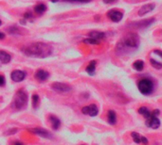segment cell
I'll return each mask as SVG.
<instances>
[{
	"instance_id": "e575fe53",
	"label": "cell",
	"mask_w": 162,
	"mask_h": 145,
	"mask_svg": "<svg viewBox=\"0 0 162 145\" xmlns=\"http://www.w3.org/2000/svg\"><path fill=\"white\" fill-rule=\"evenodd\" d=\"M1 24H2V22H1V20H0V26H1Z\"/></svg>"
},
{
	"instance_id": "d6a6232c",
	"label": "cell",
	"mask_w": 162,
	"mask_h": 145,
	"mask_svg": "<svg viewBox=\"0 0 162 145\" xmlns=\"http://www.w3.org/2000/svg\"><path fill=\"white\" fill-rule=\"evenodd\" d=\"M4 38H5V34L3 32H0V40H3Z\"/></svg>"
},
{
	"instance_id": "9c48e42d",
	"label": "cell",
	"mask_w": 162,
	"mask_h": 145,
	"mask_svg": "<svg viewBox=\"0 0 162 145\" xmlns=\"http://www.w3.org/2000/svg\"><path fill=\"white\" fill-rule=\"evenodd\" d=\"M156 21L155 18H150V19H144L141 21H138V22H135L134 24H132L133 28H145L147 26H151L153 23Z\"/></svg>"
},
{
	"instance_id": "484cf974",
	"label": "cell",
	"mask_w": 162,
	"mask_h": 145,
	"mask_svg": "<svg viewBox=\"0 0 162 145\" xmlns=\"http://www.w3.org/2000/svg\"><path fill=\"white\" fill-rule=\"evenodd\" d=\"M39 102H40V98L37 94H33L32 95V106L34 108H36L39 105Z\"/></svg>"
},
{
	"instance_id": "ac0fdd59",
	"label": "cell",
	"mask_w": 162,
	"mask_h": 145,
	"mask_svg": "<svg viewBox=\"0 0 162 145\" xmlns=\"http://www.w3.org/2000/svg\"><path fill=\"white\" fill-rule=\"evenodd\" d=\"M49 121H50V123H51V126H52V128L54 130H57L58 128L60 127V125H61V121L58 119V118L56 116H53V115H50L49 116Z\"/></svg>"
},
{
	"instance_id": "ba28073f",
	"label": "cell",
	"mask_w": 162,
	"mask_h": 145,
	"mask_svg": "<svg viewBox=\"0 0 162 145\" xmlns=\"http://www.w3.org/2000/svg\"><path fill=\"white\" fill-rule=\"evenodd\" d=\"M146 126L153 129H156L160 126V120L157 118V116L155 115H151L146 121Z\"/></svg>"
},
{
	"instance_id": "7c38bea8",
	"label": "cell",
	"mask_w": 162,
	"mask_h": 145,
	"mask_svg": "<svg viewBox=\"0 0 162 145\" xmlns=\"http://www.w3.org/2000/svg\"><path fill=\"white\" fill-rule=\"evenodd\" d=\"M30 131L31 133H33L35 135H38L42 138H48V139L51 138V134L49 133L48 131L45 130L43 128H33V129H30Z\"/></svg>"
},
{
	"instance_id": "4316f807",
	"label": "cell",
	"mask_w": 162,
	"mask_h": 145,
	"mask_svg": "<svg viewBox=\"0 0 162 145\" xmlns=\"http://www.w3.org/2000/svg\"><path fill=\"white\" fill-rule=\"evenodd\" d=\"M66 2H80V3H87L90 2L91 0H64Z\"/></svg>"
},
{
	"instance_id": "603a6c76",
	"label": "cell",
	"mask_w": 162,
	"mask_h": 145,
	"mask_svg": "<svg viewBox=\"0 0 162 145\" xmlns=\"http://www.w3.org/2000/svg\"><path fill=\"white\" fill-rule=\"evenodd\" d=\"M150 63H151V65L153 67L156 68V69H157V70L162 69V63L159 62V61H157V60H156L155 58H150Z\"/></svg>"
},
{
	"instance_id": "d6986e66",
	"label": "cell",
	"mask_w": 162,
	"mask_h": 145,
	"mask_svg": "<svg viewBox=\"0 0 162 145\" xmlns=\"http://www.w3.org/2000/svg\"><path fill=\"white\" fill-rule=\"evenodd\" d=\"M96 65H97V61H96V60L90 61V63L88 64V66L86 67V69H85V71H86V72H87L88 75H95Z\"/></svg>"
},
{
	"instance_id": "1f68e13d",
	"label": "cell",
	"mask_w": 162,
	"mask_h": 145,
	"mask_svg": "<svg viewBox=\"0 0 162 145\" xmlns=\"http://www.w3.org/2000/svg\"><path fill=\"white\" fill-rule=\"evenodd\" d=\"M160 113V111L158 110V109H156V110H154L152 112V115H155V116H157Z\"/></svg>"
},
{
	"instance_id": "cb8c5ba5",
	"label": "cell",
	"mask_w": 162,
	"mask_h": 145,
	"mask_svg": "<svg viewBox=\"0 0 162 145\" xmlns=\"http://www.w3.org/2000/svg\"><path fill=\"white\" fill-rule=\"evenodd\" d=\"M84 43H88V44H99L101 43V41L96 40V39H93V38H87V39H84Z\"/></svg>"
},
{
	"instance_id": "3957f363",
	"label": "cell",
	"mask_w": 162,
	"mask_h": 145,
	"mask_svg": "<svg viewBox=\"0 0 162 145\" xmlns=\"http://www.w3.org/2000/svg\"><path fill=\"white\" fill-rule=\"evenodd\" d=\"M138 90L144 95H149L153 92L154 90V83L151 79L148 78H143L141 80H139V82L138 83Z\"/></svg>"
},
{
	"instance_id": "9a60e30c",
	"label": "cell",
	"mask_w": 162,
	"mask_h": 145,
	"mask_svg": "<svg viewBox=\"0 0 162 145\" xmlns=\"http://www.w3.org/2000/svg\"><path fill=\"white\" fill-rule=\"evenodd\" d=\"M11 60H12V56L10 54L3 50H0V62L4 63V64H7V63L11 61Z\"/></svg>"
},
{
	"instance_id": "d4e9b609",
	"label": "cell",
	"mask_w": 162,
	"mask_h": 145,
	"mask_svg": "<svg viewBox=\"0 0 162 145\" xmlns=\"http://www.w3.org/2000/svg\"><path fill=\"white\" fill-rule=\"evenodd\" d=\"M7 30L9 31V33H10V34H19L20 33L19 28H18L17 26H10V28H9Z\"/></svg>"
},
{
	"instance_id": "44dd1931",
	"label": "cell",
	"mask_w": 162,
	"mask_h": 145,
	"mask_svg": "<svg viewBox=\"0 0 162 145\" xmlns=\"http://www.w3.org/2000/svg\"><path fill=\"white\" fill-rule=\"evenodd\" d=\"M47 10V6L45 5V4H38V5H36L35 8H34V11L36 13H38V14H42Z\"/></svg>"
},
{
	"instance_id": "7402d4cb",
	"label": "cell",
	"mask_w": 162,
	"mask_h": 145,
	"mask_svg": "<svg viewBox=\"0 0 162 145\" xmlns=\"http://www.w3.org/2000/svg\"><path fill=\"white\" fill-rule=\"evenodd\" d=\"M133 67H134L137 71H138V72L142 71V70H143V68H144V62H143V60H136V61L134 62Z\"/></svg>"
},
{
	"instance_id": "8fae6325",
	"label": "cell",
	"mask_w": 162,
	"mask_h": 145,
	"mask_svg": "<svg viewBox=\"0 0 162 145\" xmlns=\"http://www.w3.org/2000/svg\"><path fill=\"white\" fill-rule=\"evenodd\" d=\"M156 8V5L154 3H149V4H146V5H144L140 8V10L138 11V15L139 16H144L147 13H149L151 11H153L155 10Z\"/></svg>"
},
{
	"instance_id": "83f0119b",
	"label": "cell",
	"mask_w": 162,
	"mask_h": 145,
	"mask_svg": "<svg viewBox=\"0 0 162 145\" xmlns=\"http://www.w3.org/2000/svg\"><path fill=\"white\" fill-rule=\"evenodd\" d=\"M31 17H32V14H31V12L30 11H27L24 14V19H30Z\"/></svg>"
},
{
	"instance_id": "836d02e7",
	"label": "cell",
	"mask_w": 162,
	"mask_h": 145,
	"mask_svg": "<svg viewBox=\"0 0 162 145\" xmlns=\"http://www.w3.org/2000/svg\"><path fill=\"white\" fill-rule=\"evenodd\" d=\"M50 1H52V2H58L59 0H50Z\"/></svg>"
},
{
	"instance_id": "5bb4252c",
	"label": "cell",
	"mask_w": 162,
	"mask_h": 145,
	"mask_svg": "<svg viewBox=\"0 0 162 145\" xmlns=\"http://www.w3.org/2000/svg\"><path fill=\"white\" fill-rule=\"evenodd\" d=\"M49 77V72L43 69H40L35 72V78L40 81H46Z\"/></svg>"
},
{
	"instance_id": "4fadbf2b",
	"label": "cell",
	"mask_w": 162,
	"mask_h": 145,
	"mask_svg": "<svg viewBox=\"0 0 162 145\" xmlns=\"http://www.w3.org/2000/svg\"><path fill=\"white\" fill-rule=\"evenodd\" d=\"M131 137L133 138V140L136 143H143V144H147L148 143V139L144 137V136L138 134L137 132H132L131 133Z\"/></svg>"
},
{
	"instance_id": "f546056e",
	"label": "cell",
	"mask_w": 162,
	"mask_h": 145,
	"mask_svg": "<svg viewBox=\"0 0 162 145\" xmlns=\"http://www.w3.org/2000/svg\"><path fill=\"white\" fill-rule=\"evenodd\" d=\"M5 85V77L3 75H0V86Z\"/></svg>"
},
{
	"instance_id": "5b68a950",
	"label": "cell",
	"mask_w": 162,
	"mask_h": 145,
	"mask_svg": "<svg viewBox=\"0 0 162 145\" xmlns=\"http://www.w3.org/2000/svg\"><path fill=\"white\" fill-rule=\"evenodd\" d=\"M51 89L53 90H55L56 92H59V93H66V92H70L72 90V88L69 85H67L66 83H61V82L53 83L51 86Z\"/></svg>"
},
{
	"instance_id": "e0dca14e",
	"label": "cell",
	"mask_w": 162,
	"mask_h": 145,
	"mask_svg": "<svg viewBox=\"0 0 162 145\" xmlns=\"http://www.w3.org/2000/svg\"><path fill=\"white\" fill-rule=\"evenodd\" d=\"M107 121L111 125H114L117 123V114L114 110H108L107 112Z\"/></svg>"
},
{
	"instance_id": "f1b7e54d",
	"label": "cell",
	"mask_w": 162,
	"mask_h": 145,
	"mask_svg": "<svg viewBox=\"0 0 162 145\" xmlns=\"http://www.w3.org/2000/svg\"><path fill=\"white\" fill-rule=\"evenodd\" d=\"M154 54H156V55H157L158 57H160L162 58V51L161 50H158V49H156V50H154V52H153Z\"/></svg>"
},
{
	"instance_id": "ffe728a7",
	"label": "cell",
	"mask_w": 162,
	"mask_h": 145,
	"mask_svg": "<svg viewBox=\"0 0 162 145\" xmlns=\"http://www.w3.org/2000/svg\"><path fill=\"white\" fill-rule=\"evenodd\" d=\"M138 113L140 115H142L144 118H146V119H148L151 115H152V112L149 111V109L146 107H141L138 108Z\"/></svg>"
},
{
	"instance_id": "8992f818",
	"label": "cell",
	"mask_w": 162,
	"mask_h": 145,
	"mask_svg": "<svg viewBox=\"0 0 162 145\" xmlns=\"http://www.w3.org/2000/svg\"><path fill=\"white\" fill-rule=\"evenodd\" d=\"M107 17L109 18L111 21H113L115 23H119L122 20L123 13L120 11H117V10H111L107 12Z\"/></svg>"
},
{
	"instance_id": "6da1fadb",
	"label": "cell",
	"mask_w": 162,
	"mask_h": 145,
	"mask_svg": "<svg viewBox=\"0 0 162 145\" xmlns=\"http://www.w3.org/2000/svg\"><path fill=\"white\" fill-rule=\"evenodd\" d=\"M26 56L36 58H45L49 57L53 52L50 45L44 43H33L22 49Z\"/></svg>"
},
{
	"instance_id": "7a4b0ae2",
	"label": "cell",
	"mask_w": 162,
	"mask_h": 145,
	"mask_svg": "<svg viewBox=\"0 0 162 145\" xmlns=\"http://www.w3.org/2000/svg\"><path fill=\"white\" fill-rule=\"evenodd\" d=\"M27 104H28V94L23 90H18L12 103V107L17 110H20L26 107Z\"/></svg>"
},
{
	"instance_id": "2e32d148",
	"label": "cell",
	"mask_w": 162,
	"mask_h": 145,
	"mask_svg": "<svg viewBox=\"0 0 162 145\" xmlns=\"http://www.w3.org/2000/svg\"><path fill=\"white\" fill-rule=\"evenodd\" d=\"M89 37L96 39L99 41H102L105 38V33L104 32H101V31H90L89 32Z\"/></svg>"
},
{
	"instance_id": "277c9868",
	"label": "cell",
	"mask_w": 162,
	"mask_h": 145,
	"mask_svg": "<svg viewBox=\"0 0 162 145\" xmlns=\"http://www.w3.org/2000/svg\"><path fill=\"white\" fill-rule=\"evenodd\" d=\"M123 44L129 48H137L139 45V37L137 33L130 32L125 36Z\"/></svg>"
},
{
	"instance_id": "4dcf8cb0",
	"label": "cell",
	"mask_w": 162,
	"mask_h": 145,
	"mask_svg": "<svg viewBox=\"0 0 162 145\" xmlns=\"http://www.w3.org/2000/svg\"><path fill=\"white\" fill-rule=\"evenodd\" d=\"M103 2H104L105 4H112V3H114L116 2L117 0H102Z\"/></svg>"
},
{
	"instance_id": "30bf717a",
	"label": "cell",
	"mask_w": 162,
	"mask_h": 145,
	"mask_svg": "<svg viewBox=\"0 0 162 145\" xmlns=\"http://www.w3.org/2000/svg\"><path fill=\"white\" fill-rule=\"evenodd\" d=\"M11 77L12 81H14V82H21V81H23L26 77V72L21 70H15L12 72Z\"/></svg>"
},
{
	"instance_id": "52a82bcc",
	"label": "cell",
	"mask_w": 162,
	"mask_h": 145,
	"mask_svg": "<svg viewBox=\"0 0 162 145\" xmlns=\"http://www.w3.org/2000/svg\"><path fill=\"white\" fill-rule=\"evenodd\" d=\"M82 112L85 115H89L91 117H95L98 115L99 113V108L95 105V104H92V105H89L86 107H84L82 108Z\"/></svg>"
}]
</instances>
